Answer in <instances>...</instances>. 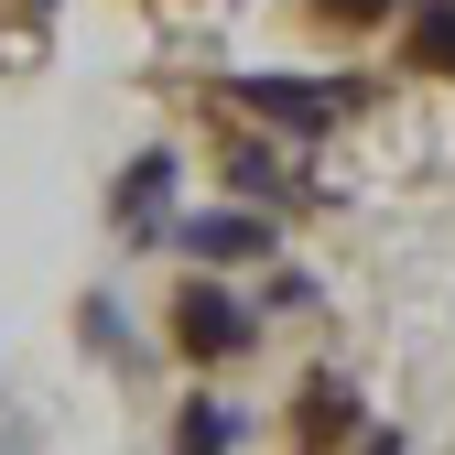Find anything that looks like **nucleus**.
Here are the masks:
<instances>
[{
    "mask_svg": "<svg viewBox=\"0 0 455 455\" xmlns=\"http://www.w3.org/2000/svg\"><path fill=\"white\" fill-rule=\"evenodd\" d=\"M228 98L271 131H336L358 108V76H228Z\"/></svg>",
    "mask_w": 455,
    "mask_h": 455,
    "instance_id": "nucleus-1",
    "label": "nucleus"
},
{
    "mask_svg": "<svg viewBox=\"0 0 455 455\" xmlns=\"http://www.w3.org/2000/svg\"><path fill=\"white\" fill-rule=\"evenodd\" d=\"M250 336H260V315H250L239 293H217V282H185V293H174V347H185L196 369L250 358Z\"/></svg>",
    "mask_w": 455,
    "mask_h": 455,
    "instance_id": "nucleus-2",
    "label": "nucleus"
},
{
    "mask_svg": "<svg viewBox=\"0 0 455 455\" xmlns=\"http://www.w3.org/2000/svg\"><path fill=\"white\" fill-rule=\"evenodd\" d=\"M174 250L185 260H271V217H250V196H239V206H217V217H185Z\"/></svg>",
    "mask_w": 455,
    "mask_h": 455,
    "instance_id": "nucleus-3",
    "label": "nucleus"
},
{
    "mask_svg": "<svg viewBox=\"0 0 455 455\" xmlns=\"http://www.w3.org/2000/svg\"><path fill=\"white\" fill-rule=\"evenodd\" d=\"M174 185H185V163H174V152H141L131 174H120V228H131V239H152V228L174 217Z\"/></svg>",
    "mask_w": 455,
    "mask_h": 455,
    "instance_id": "nucleus-4",
    "label": "nucleus"
},
{
    "mask_svg": "<svg viewBox=\"0 0 455 455\" xmlns=\"http://www.w3.org/2000/svg\"><path fill=\"white\" fill-rule=\"evenodd\" d=\"M228 444H239V412H228L217 390H196V402L174 412V455H228Z\"/></svg>",
    "mask_w": 455,
    "mask_h": 455,
    "instance_id": "nucleus-5",
    "label": "nucleus"
},
{
    "mask_svg": "<svg viewBox=\"0 0 455 455\" xmlns=\"http://www.w3.org/2000/svg\"><path fill=\"white\" fill-rule=\"evenodd\" d=\"M412 66L455 76V0H423V12H412Z\"/></svg>",
    "mask_w": 455,
    "mask_h": 455,
    "instance_id": "nucleus-6",
    "label": "nucleus"
},
{
    "mask_svg": "<svg viewBox=\"0 0 455 455\" xmlns=\"http://www.w3.org/2000/svg\"><path fill=\"white\" fill-rule=\"evenodd\" d=\"M304 423H315V434H304V455H336V444H347V434H336V423H347V390L315 379V390H304Z\"/></svg>",
    "mask_w": 455,
    "mask_h": 455,
    "instance_id": "nucleus-7",
    "label": "nucleus"
},
{
    "mask_svg": "<svg viewBox=\"0 0 455 455\" xmlns=\"http://www.w3.org/2000/svg\"><path fill=\"white\" fill-rule=\"evenodd\" d=\"M228 196H282V163H271V152L250 141L239 163H228Z\"/></svg>",
    "mask_w": 455,
    "mask_h": 455,
    "instance_id": "nucleus-8",
    "label": "nucleus"
},
{
    "mask_svg": "<svg viewBox=\"0 0 455 455\" xmlns=\"http://www.w3.org/2000/svg\"><path fill=\"white\" fill-rule=\"evenodd\" d=\"M304 12H315V22H347V33H358V22H390V0H304Z\"/></svg>",
    "mask_w": 455,
    "mask_h": 455,
    "instance_id": "nucleus-9",
    "label": "nucleus"
},
{
    "mask_svg": "<svg viewBox=\"0 0 455 455\" xmlns=\"http://www.w3.org/2000/svg\"><path fill=\"white\" fill-rule=\"evenodd\" d=\"M369 455H402V434H379V444H369Z\"/></svg>",
    "mask_w": 455,
    "mask_h": 455,
    "instance_id": "nucleus-10",
    "label": "nucleus"
},
{
    "mask_svg": "<svg viewBox=\"0 0 455 455\" xmlns=\"http://www.w3.org/2000/svg\"><path fill=\"white\" fill-rule=\"evenodd\" d=\"M12 12H54V0H12Z\"/></svg>",
    "mask_w": 455,
    "mask_h": 455,
    "instance_id": "nucleus-11",
    "label": "nucleus"
}]
</instances>
